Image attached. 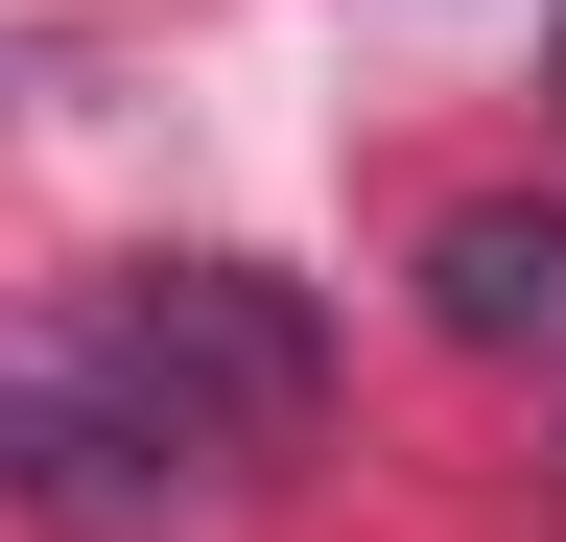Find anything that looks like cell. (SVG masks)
<instances>
[{
  "label": "cell",
  "mask_w": 566,
  "mask_h": 542,
  "mask_svg": "<svg viewBox=\"0 0 566 542\" xmlns=\"http://www.w3.org/2000/svg\"><path fill=\"white\" fill-rule=\"evenodd\" d=\"M543 95H566V47H543Z\"/></svg>",
  "instance_id": "obj_4"
},
{
  "label": "cell",
  "mask_w": 566,
  "mask_h": 542,
  "mask_svg": "<svg viewBox=\"0 0 566 542\" xmlns=\"http://www.w3.org/2000/svg\"><path fill=\"white\" fill-rule=\"evenodd\" d=\"M0 496H24L48 542H142V519H189L212 471L142 425V401L71 354V330H0Z\"/></svg>",
  "instance_id": "obj_2"
},
{
  "label": "cell",
  "mask_w": 566,
  "mask_h": 542,
  "mask_svg": "<svg viewBox=\"0 0 566 542\" xmlns=\"http://www.w3.org/2000/svg\"><path fill=\"white\" fill-rule=\"evenodd\" d=\"M424 307L472 354H566V213H449L424 236Z\"/></svg>",
  "instance_id": "obj_3"
},
{
  "label": "cell",
  "mask_w": 566,
  "mask_h": 542,
  "mask_svg": "<svg viewBox=\"0 0 566 542\" xmlns=\"http://www.w3.org/2000/svg\"><path fill=\"white\" fill-rule=\"evenodd\" d=\"M71 354H95L212 496H260V471L331 425V307L283 284V259H118V284L71 307Z\"/></svg>",
  "instance_id": "obj_1"
}]
</instances>
